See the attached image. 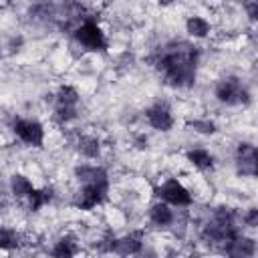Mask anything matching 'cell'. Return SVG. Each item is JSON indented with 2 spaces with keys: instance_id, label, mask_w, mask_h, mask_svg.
<instances>
[{
  "instance_id": "cell-13",
  "label": "cell",
  "mask_w": 258,
  "mask_h": 258,
  "mask_svg": "<svg viewBox=\"0 0 258 258\" xmlns=\"http://www.w3.org/2000/svg\"><path fill=\"white\" fill-rule=\"evenodd\" d=\"M149 218L155 226H169L173 222V212L167 208V204H153L149 210Z\"/></svg>"
},
{
  "instance_id": "cell-7",
  "label": "cell",
  "mask_w": 258,
  "mask_h": 258,
  "mask_svg": "<svg viewBox=\"0 0 258 258\" xmlns=\"http://www.w3.org/2000/svg\"><path fill=\"white\" fill-rule=\"evenodd\" d=\"M155 194L167 202V204H173V206H189L191 204V194L177 181V179H167L161 187L155 189Z\"/></svg>"
},
{
  "instance_id": "cell-5",
  "label": "cell",
  "mask_w": 258,
  "mask_h": 258,
  "mask_svg": "<svg viewBox=\"0 0 258 258\" xmlns=\"http://www.w3.org/2000/svg\"><path fill=\"white\" fill-rule=\"evenodd\" d=\"M107 189H109V179L85 183L83 189H81V194H79L77 208H81V210H93L95 206H99V204L105 200Z\"/></svg>"
},
{
  "instance_id": "cell-9",
  "label": "cell",
  "mask_w": 258,
  "mask_h": 258,
  "mask_svg": "<svg viewBox=\"0 0 258 258\" xmlns=\"http://www.w3.org/2000/svg\"><path fill=\"white\" fill-rule=\"evenodd\" d=\"M238 171L248 177L256 175V147L254 145L250 143L238 145Z\"/></svg>"
},
{
  "instance_id": "cell-6",
  "label": "cell",
  "mask_w": 258,
  "mask_h": 258,
  "mask_svg": "<svg viewBox=\"0 0 258 258\" xmlns=\"http://www.w3.org/2000/svg\"><path fill=\"white\" fill-rule=\"evenodd\" d=\"M14 133L26 145H32V147H40L42 141H44V129L34 119H18V121H14Z\"/></svg>"
},
{
  "instance_id": "cell-25",
  "label": "cell",
  "mask_w": 258,
  "mask_h": 258,
  "mask_svg": "<svg viewBox=\"0 0 258 258\" xmlns=\"http://www.w3.org/2000/svg\"><path fill=\"white\" fill-rule=\"evenodd\" d=\"M246 10H248V16L254 20L256 18V0H248L246 2Z\"/></svg>"
},
{
  "instance_id": "cell-10",
  "label": "cell",
  "mask_w": 258,
  "mask_h": 258,
  "mask_svg": "<svg viewBox=\"0 0 258 258\" xmlns=\"http://www.w3.org/2000/svg\"><path fill=\"white\" fill-rule=\"evenodd\" d=\"M141 248H143V234L141 232H133V234H127V236L115 240L111 252H117L121 256H129V254L141 252Z\"/></svg>"
},
{
  "instance_id": "cell-11",
  "label": "cell",
  "mask_w": 258,
  "mask_h": 258,
  "mask_svg": "<svg viewBox=\"0 0 258 258\" xmlns=\"http://www.w3.org/2000/svg\"><path fill=\"white\" fill-rule=\"evenodd\" d=\"M224 250H226V254H230V256L246 258V256H254V252H256V244H254V240H250V238L236 236L234 240H230V242L226 244Z\"/></svg>"
},
{
  "instance_id": "cell-22",
  "label": "cell",
  "mask_w": 258,
  "mask_h": 258,
  "mask_svg": "<svg viewBox=\"0 0 258 258\" xmlns=\"http://www.w3.org/2000/svg\"><path fill=\"white\" fill-rule=\"evenodd\" d=\"M187 127H194L198 133H204V135L216 133V123L210 121V119H194V121L187 123Z\"/></svg>"
},
{
  "instance_id": "cell-4",
  "label": "cell",
  "mask_w": 258,
  "mask_h": 258,
  "mask_svg": "<svg viewBox=\"0 0 258 258\" xmlns=\"http://www.w3.org/2000/svg\"><path fill=\"white\" fill-rule=\"evenodd\" d=\"M75 38L79 40V44H83L87 50H93V52L107 48V38H105L103 30L99 28V24L93 20H85L75 30Z\"/></svg>"
},
{
  "instance_id": "cell-20",
  "label": "cell",
  "mask_w": 258,
  "mask_h": 258,
  "mask_svg": "<svg viewBox=\"0 0 258 258\" xmlns=\"http://www.w3.org/2000/svg\"><path fill=\"white\" fill-rule=\"evenodd\" d=\"M56 103H58V105L77 107V103H79V93H77V89H75V87H69V85L60 87L58 93H56Z\"/></svg>"
},
{
  "instance_id": "cell-2",
  "label": "cell",
  "mask_w": 258,
  "mask_h": 258,
  "mask_svg": "<svg viewBox=\"0 0 258 258\" xmlns=\"http://www.w3.org/2000/svg\"><path fill=\"white\" fill-rule=\"evenodd\" d=\"M204 236H206V240L220 242V244H228L230 240H234L238 236V230L234 226V214L230 212V208L216 210L212 222L204 230Z\"/></svg>"
},
{
  "instance_id": "cell-15",
  "label": "cell",
  "mask_w": 258,
  "mask_h": 258,
  "mask_svg": "<svg viewBox=\"0 0 258 258\" xmlns=\"http://www.w3.org/2000/svg\"><path fill=\"white\" fill-rule=\"evenodd\" d=\"M52 200V187H44V189H32L28 194V208L32 212L40 210L44 204H48Z\"/></svg>"
},
{
  "instance_id": "cell-24",
  "label": "cell",
  "mask_w": 258,
  "mask_h": 258,
  "mask_svg": "<svg viewBox=\"0 0 258 258\" xmlns=\"http://www.w3.org/2000/svg\"><path fill=\"white\" fill-rule=\"evenodd\" d=\"M244 222H246L248 226H252V228L258 226V210H256V208H250V212L244 216Z\"/></svg>"
},
{
  "instance_id": "cell-18",
  "label": "cell",
  "mask_w": 258,
  "mask_h": 258,
  "mask_svg": "<svg viewBox=\"0 0 258 258\" xmlns=\"http://www.w3.org/2000/svg\"><path fill=\"white\" fill-rule=\"evenodd\" d=\"M77 252H79V248L71 238H60L56 242V246L52 248V256H56V258H71Z\"/></svg>"
},
{
  "instance_id": "cell-12",
  "label": "cell",
  "mask_w": 258,
  "mask_h": 258,
  "mask_svg": "<svg viewBox=\"0 0 258 258\" xmlns=\"http://www.w3.org/2000/svg\"><path fill=\"white\" fill-rule=\"evenodd\" d=\"M75 175L83 183H89V181H105L107 179V171L103 167H97V165H79L75 169Z\"/></svg>"
},
{
  "instance_id": "cell-16",
  "label": "cell",
  "mask_w": 258,
  "mask_h": 258,
  "mask_svg": "<svg viewBox=\"0 0 258 258\" xmlns=\"http://www.w3.org/2000/svg\"><path fill=\"white\" fill-rule=\"evenodd\" d=\"M185 28H187V32H189L191 36L204 38V36L210 32V22H208L206 18H202V16H191V18H187Z\"/></svg>"
},
{
  "instance_id": "cell-1",
  "label": "cell",
  "mask_w": 258,
  "mask_h": 258,
  "mask_svg": "<svg viewBox=\"0 0 258 258\" xmlns=\"http://www.w3.org/2000/svg\"><path fill=\"white\" fill-rule=\"evenodd\" d=\"M198 48L189 42L177 40L165 44L157 56L155 67L163 73L167 85L175 89H187L196 83V69H198Z\"/></svg>"
},
{
  "instance_id": "cell-21",
  "label": "cell",
  "mask_w": 258,
  "mask_h": 258,
  "mask_svg": "<svg viewBox=\"0 0 258 258\" xmlns=\"http://www.w3.org/2000/svg\"><path fill=\"white\" fill-rule=\"evenodd\" d=\"M79 151L87 157H97L99 155V141L95 137H89V135H81L79 139Z\"/></svg>"
},
{
  "instance_id": "cell-8",
  "label": "cell",
  "mask_w": 258,
  "mask_h": 258,
  "mask_svg": "<svg viewBox=\"0 0 258 258\" xmlns=\"http://www.w3.org/2000/svg\"><path fill=\"white\" fill-rule=\"evenodd\" d=\"M145 117L149 121V125L157 131H169L173 127V117L171 111L165 103H155L145 111Z\"/></svg>"
},
{
  "instance_id": "cell-19",
  "label": "cell",
  "mask_w": 258,
  "mask_h": 258,
  "mask_svg": "<svg viewBox=\"0 0 258 258\" xmlns=\"http://www.w3.org/2000/svg\"><path fill=\"white\" fill-rule=\"evenodd\" d=\"M18 246H20L18 232L0 226V250H12V248H18Z\"/></svg>"
},
{
  "instance_id": "cell-17",
  "label": "cell",
  "mask_w": 258,
  "mask_h": 258,
  "mask_svg": "<svg viewBox=\"0 0 258 258\" xmlns=\"http://www.w3.org/2000/svg\"><path fill=\"white\" fill-rule=\"evenodd\" d=\"M10 183H12V194L16 198H28V194L34 189L32 183H30V179L24 177V175H20V173H14Z\"/></svg>"
},
{
  "instance_id": "cell-3",
  "label": "cell",
  "mask_w": 258,
  "mask_h": 258,
  "mask_svg": "<svg viewBox=\"0 0 258 258\" xmlns=\"http://www.w3.org/2000/svg\"><path fill=\"white\" fill-rule=\"evenodd\" d=\"M216 99L224 105H248L250 93L238 77H228L216 85Z\"/></svg>"
},
{
  "instance_id": "cell-14",
  "label": "cell",
  "mask_w": 258,
  "mask_h": 258,
  "mask_svg": "<svg viewBox=\"0 0 258 258\" xmlns=\"http://www.w3.org/2000/svg\"><path fill=\"white\" fill-rule=\"evenodd\" d=\"M187 159H189V163L196 165L198 169H210V167L214 165V157H212V153L206 151V149H191V151H187Z\"/></svg>"
},
{
  "instance_id": "cell-23",
  "label": "cell",
  "mask_w": 258,
  "mask_h": 258,
  "mask_svg": "<svg viewBox=\"0 0 258 258\" xmlns=\"http://www.w3.org/2000/svg\"><path fill=\"white\" fill-rule=\"evenodd\" d=\"M54 115H56V119H58V121L67 123V121H71V119H75V117H77V107H69V105H58V103H56Z\"/></svg>"
}]
</instances>
